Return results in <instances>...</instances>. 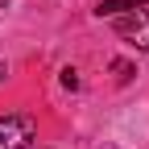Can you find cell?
Returning a JSON list of instances; mask_svg holds the SVG:
<instances>
[{"mask_svg":"<svg viewBox=\"0 0 149 149\" xmlns=\"http://www.w3.org/2000/svg\"><path fill=\"white\" fill-rule=\"evenodd\" d=\"M4 74H8V70H4V62H0V83H4Z\"/></svg>","mask_w":149,"mask_h":149,"instance_id":"obj_4","label":"cell"},{"mask_svg":"<svg viewBox=\"0 0 149 149\" xmlns=\"http://www.w3.org/2000/svg\"><path fill=\"white\" fill-rule=\"evenodd\" d=\"M4 8H8V0H0V13H4Z\"/></svg>","mask_w":149,"mask_h":149,"instance_id":"obj_5","label":"cell"},{"mask_svg":"<svg viewBox=\"0 0 149 149\" xmlns=\"http://www.w3.org/2000/svg\"><path fill=\"white\" fill-rule=\"evenodd\" d=\"M112 70H116V79H120V83H128V74H133V66H128L124 58H116V62H112Z\"/></svg>","mask_w":149,"mask_h":149,"instance_id":"obj_3","label":"cell"},{"mask_svg":"<svg viewBox=\"0 0 149 149\" xmlns=\"http://www.w3.org/2000/svg\"><path fill=\"white\" fill-rule=\"evenodd\" d=\"M37 137V120L29 112H8L0 116V149H29Z\"/></svg>","mask_w":149,"mask_h":149,"instance_id":"obj_1","label":"cell"},{"mask_svg":"<svg viewBox=\"0 0 149 149\" xmlns=\"http://www.w3.org/2000/svg\"><path fill=\"white\" fill-rule=\"evenodd\" d=\"M112 29H116L120 37H128L137 50L149 54V13H120V17H112Z\"/></svg>","mask_w":149,"mask_h":149,"instance_id":"obj_2","label":"cell"}]
</instances>
